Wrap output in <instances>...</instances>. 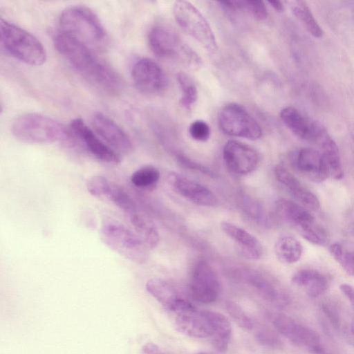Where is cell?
Segmentation results:
<instances>
[{
	"instance_id": "cell-1",
	"label": "cell",
	"mask_w": 354,
	"mask_h": 354,
	"mask_svg": "<svg viewBox=\"0 0 354 354\" xmlns=\"http://www.w3.org/2000/svg\"><path fill=\"white\" fill-rule=\"evenodd\" d=\"M55 47L84 80L100 91L116 95L123 88L119 74L95 52L60 31L53 37Z\"/></svg>"
},
{
	"instance_id": "cell-2",
	"label": "cell",
	"mask_w": 354,
	"mask_h": 354,
	"mask_svg": "<svg viewBox=\"0 0 354 354\" xmlns=\"http://www.w3.org/2000/svg\"><path fill=\"white\" fill-rule=\"evenodd\" d=\"M60 32L96 52L105 50L109 38L96 14L84 6L65 8L59 18Z\"/></svg>"
},
{
	"instance_id": "cell-3",
	"label": "cell",
	"mask_w": 354,
	"mask_h": 354,
	"mask_svg": "<svg viewBox=\"0 0 354 354\" xmlns=\"http://www.w3.org/2000/svg\"><path fill=\"white\" fill-rule=\"evenodd\" d=\"M0 43L7 54L26 64L40 66L46 60L45 48L35 36L3 18L0 19Z\"/></svg>"
},
{
	"instance_id": "cell-4",
	"label": "cell",
	"mask_w": 354,
	"mask_h": 354,
	"mask_svg": "<svg viewBox=\"0 0 354 354\" xmlns=\"http://www.w3.org/2000/svg\"><path fill=\"white\" fill-rule=\"evenodd\" d=\"M12 133L18 140L30 144H47L67 139L69 130L58 121L40 113H26L15 119Z\"/></svg>"
},
{
	"instance_id": "cell-5",
	"label": "cell",
	"mask_w": 354,
	"mask_h": 354,
	"mask_svg": "<svg viewBox=\"0 0 354 354\" xmlns=\"http://www.w3.org/2000/svg\"><path fill=\"white\" fill-rule=\"evenodd\" d=\"M102 242L124 258L137 263L149 259V248L133 230L116 221H105L100 229Z\"/></svg>"
},
{
	"instance_id": "cell-6",
	"label": "cell",
	"mask_w": 354,
	"mask_h": 354,
	"mask_svg": "<svg viewBox=\"0 0 354 354\" xmlns=\"http://www.w3.org/2000/svg\"><path fill=\"white\" fill-rule=\"evenodd\" d=\"M151 51L158 57L180 63L192 70H198L202 65L198 55L175 33L162 26H155L148 35Z\"/></svg>"
},
{
	"instance_id": "cell-7",
	"label": "cell",
	"mask_w": 354,
	"mask_h": 354,
	"mask_svg": "<svg viewBox=\"0 0 354 354\" xmlns=\"http://www.w3.org/2000/svg\"><path fill=\"white\" fill-rule=\"evenodd\" d=\"M269 318L276 330L295 346L313 354H333L311 328L281 313H271Z\"/></svg>"
},
{
	"instance_id": "cell-8",
	"label": "cell",
	"mask_w": 354,
	"mask_h": 354,
	"mask_svg": "<svg viewBox=\"0 0 354 354\" xmlns=\"http://www.w3.org/2000/svg\"><path fill=\"white\" fill-rule=\"evenodd\" d=\"M174 18L181 28L210 53L216 50V38L209 23L202 13L187 1L174 4Z\"/></svg>"
},
{
	"instance_id": "cell-9",
	"label": "cell",
	"mask_w": 354,
	"mask_h": 354,
	"mask_svg": "<svg viewBox=\"0 0 354 354\" xmlns=\"http://www.w3.org/2000/svg\"><path fill=\"white\" fill-rule=\"evenodd\" d=\"M178 331L194 338H210L214 334L212 310H198L183 299L171 312Z\"/></svg>"
},
{
	"instance_id": "cell-10",
	"label": "cell",
	"mask_w": 354,
	"mask_h": 354,
	"mask_svg": "<svg viewBox=\"0 0 354 354\" xmlns=\"http://www.w3.org/2000/svg\"><path fill=\"white\" fill-rule=\"evenodd\" d=\"M218 125L226 134L255 140L262 134L257 121L241 105L231 103L223 106L218 115Z\"/></svg>"
},
{
	"instance_id": "cell-11",
	"label": "cell",
	"mask_w": 354,
	"mask_h": 354,
	"mask_svg": "<svg viewBox=\"0 0 354 354\" xmlns=\"http://www.w3.org/2000/svg\"><path fill=\"white\" fill-rule=\"evenodd\" d=\"M69 132L82 148L95 159L109 165L120 163V155L106 145L82 119H73L69 124Z\"/></svg>"
},
{
	"instance_id": "cell-12",
	"label": "cell",
	"mask_w": 354,
	"mask_h": 354,
	"mask_svg": "<svg viewBox=\"0 0 354 354\" xmlns=\"http://www.w3.org/2000/svg\"><path fill=\"white\" fill-rule=\"evenodd\" d=\"M86 188L92 196L111 202L127 216L139 208L129 192L103 176H91L87 180Z\"/></svg>"
},
{
	"instance_id": "cell-13",
	"label": "cell",
	"mask_w": 354,
	"mask_h": 354,
	"mask_svg": "<svg viewBox=\"0 0 354 354\" xmlns=\"http://www.w3.org/2000/svg\"><path fill=\"white\" fill-rule=\"evenodd\" d=\"M189 287L192 297L200 303L209 304L217 299L220 283L216 273L208 262L201 260L196 263Z\"/></svg>"
},
{
	"instance_id": "cell-14",
	"label": "cell",
	"mask_w": 354,
	"mask_h": 354,
	"mask_svg": "<svg viewBox=\"0 0 354 354\" xmlns=\"http://www.w3.org/2000/svg\"><path fill=\"white\" fill-rule=\"evenodd\" d=\"M131 73L136 86L144 93H159L167 87V79L164 71L151 59H138L133 64Z\"/></svg>"
},
{
	"instance_id": "cell-15",
	"label": "cell",
	"mask_w": 354,
	"mask_h": 354,
	"mask_svg": "<svg viewBox=\"0 0 354 354\" xmlns=\"http://www.w3.org/2000/svg\"><path fill=\"white\" fill-rule=\"evenodd\" d=\"M91 124L97 135L120 155L129 153L133 149L130 137L115 121L102 113H95Z\"/></svg>"
},
{
	"instance_id": "cell-16",
	"label": "cell",
	"mask_w": 354,
	"mask_h": 354,
	"mask_svg": "<svg viewBox=\"0 0 354 354\" xmlns=\"http://www.w3.org/2000/svg\"><path fill=\"white\" fill-rule=\"evenodd\" d=\"M167 180L178 194L190 202L204 207H215L216 196L205 186L176 171H169Z\"/></svg>"
},
{
	"instance_id": "cell-17",
	"label": "cell",
	"mask_w": 354,
	"mask_h": 354,
	"mask_svg": "<svg viewBox=\"0 0 354 354\" xmlns=\"http://www.w3.org/2000/svg\"><path fill=\"white\" fill-rule=\"evenodd\" d=\"M223 157L230 171L237 175H246L252 172L259 162L257 151L236 140H229L225 143Z\"/></svg>"
},
{
	"instance_id": "cell-18",
	"label": "cell",
	"mask_w": 354,
	"mask_h": 354,
	"mask_svg": "<svg viewBox=\"0 0 354 354\" xmlns=\"http://www.w3.org/2000/svg\"><path fill=\"white\" fill-rule=\"evenodd\" d=\"M241 278L269 303L280 308L289 304L290 298L286 291L269 277L246 270L241 273Z\"/></svg>"
},
{
	"instance_id": "cell-19",
	"label": "cell",
	"mask_w": 354,
	"mask_h": 354,
	"mask_svg": "<svg viewBox=\"0 0 354 354\" xmlns=\"http://www.w3.org/2000/svg\"><path fill=\"white\" fill-rule=\"evenodd\" d=\"M295 167L305 177L314 183H322L328 176L321 152L312 148H302L292 155Z\"/></svg>"
},
{
	"instance_id": "cell-20",
	"label": "cell",
	"mask_w": 354,
	"mask_h": 354,
	"mask_svg": "<svg viewBox=\"0 0 354 354\" xmlns=\"http://www.w3.org/2000/svg\"><path fill=\"white\" fill-rule=\"evenodd\" d=\"M280 118L293 134L304 140L317 142L324 129L320 124L305 118L292 106L283 108L280 112Z\"/></svg>"
},
{
	"instance_id": "cell-21",
	"label": "cell",
	"mask_w": 354,
	"mask_h": 354,
	"mask_svg": "<svg viewBox=\"0 0 354 354\" xmlns=\"http://www.w3.org/2000/svg\"><path fill=\"white\" fill-rule=\"evenodd\" d=\"M220 227L227 236L238 244L241 254L244 257L250 259H259L262 257L263 246L254 235L245 229L227 221L221 222Z\"/></svg>"
},
{
	"instance_id": "cell-22",
	"label": "cell",
	"mask_w": 354,
	"mask_h": 354,
	"mask_svg": "<svg viewBox=\"0 0 354 354\" xmlns=\"http://www.w3.org/2000/svg\"><path fill=\"white\" fill-rule=\"evenodd\" d=\"M317 142L320 145L321 153L324 160L328 178L341 180L344 176L338 147L324 129Z\"/></svg>"
},
{
	"instance_id": "cell-23",
	"label": "cell",
	"mask_w": 354,
	"mask_h": 354,
	"mask_svg": "<svg viewBox=\"0 0 354 354\" xmlns=\"http://www.w3.org/2000/svg\"><path fill=\"white\" fill-rule=\"evenodd\" d=\"M292 282L303 288L312 298L323 294L328 286L326 277L313 269H303L297 272L292 277Z\"/></svg>"
},
{
	"instance_id": "cell-24",
	"label": "cell",
	"mask_w": 354,
	"mask_h": 354,
	"mask_svg": "<svg viewBox=\"0 0 354 354\" xmlns=\"http://www.w3.org/2000/svg\"><path fill=\"white\" fill-rule=\"evenodd\" d=\"M134 232L149 249L155 248L159 242V233L152 220L140 207L129 216Z\"/></svg>"
},
{
	"instance_id": "cell-25",
	"label": "cell",
	"mask_w": 354,
	"mask_h": 354,
	"mask_svg": "<svg viewBox=\"0 0 354 354\" xmlns=\"http://www.w3.org/2000/svg\"><path fill=\"white\" fill-rule=\"evenodd\" d=\"M147 292L170 313L183 299L171 285L165 279L153 278L146 283Z\"/></svg>"
},
{
	"instance_id": "cell-26",
	"label": "cell",
	"mask_w": 354,
	"mask_h": 354,
	"mask_svg": "<svg viewBox=\"0 0 354 354\" xmlns=\"http://www.w3.org/2000/svg\"><path fill=\"white\" fill-rule=\"evenodd\" d=\"M276 207L278 212L294 225L297 230L315 223L310 212L296 202L279 199L276 203Z\"/></svg>"
},
{
	"instance_id": "cell-27",
	"label": "cell",
	"mask_w": 354,
	"mask_h": 354,
	"mask_svg": "<svg viewBox=\"0 0 354 354\" xmlns=\"http://www.w3.org/2000/svg\"><path fill=\"white\" fill-rule=\"evenodd\" d=\"M277 259L284 263H294L301 257L303 248L301 243L294 236L284 235L280 236L274 247Z\"/></svg>"
},
{
	"instance_id": "cell-28",
	"label": "cell",
	"mask_w": 354,
	"mask_h": 354,
	"mask_svg": "<svg viewBox=\"0 0 354 354\" xmlns=\"http://www.w3.org/2000/svg\"><path fill=\"white\" fill-rule=\"evenodd\" d=\"M214 323V334L211 337V342L214 347L219 352H225L229 346L232 328L228 319L221 313L212 311Z\"/></svg>"
},
{
	"instance_id": "cell-29",
	"label": "cell",
	"mask_w": 354,
	"mask_h": 354,
	"mask_svg": "<svg viewBox=\"0 0 354 354\" xmlns=\"http://www.w3.org/2000/svg\"><path fill=\"white\" fill-rule=\"evenodd\" d=\"M291 9L295 17L305 25L313 36L317 38L323 36V30L315 19L306 2L302 1H293L292 2Z\"/></svg>"
},
{
	"instance_id": "cell-30",
	"label": "cell",
	"mask_w": 354,
	"mask_h": 354,
	"mask_svg": "<svg viewBox=\"0 0 354 354\" xmlns=\"http://www.w3.org/2000/svg\"><path fill=\"white\" fill-rule=\"evenodd\" d=\"M160 177L159 170L153 165H145L136 170L131 176V183L139 189H153Z\"/></svg>"
},
{
	"instance_id": "cell-31",
	"label": "cell",
	"mask_w": 354,
	"mask_h": 354,
	"mask_svg": "<svg viewBox=\"0 0 354 354\" xmlns=\"http://www.w3.org/2000/svg\"><path fill=\"white\" fill-rule=\"evenodd\" d=\"M219 3L225 8L230 10L237 9L245 10L258 20H264L268 16L266 7L261 1H220Z\"/></svg>"
},
{
	"instance_id": "cell-32",
	"label": "cell",
	"mask_w": 354,
	"mask_h": 354,
	"mask_svg": "<svg viewBox=\"0 0 354 354\" xmlns=\"http://www.w3.org/2000/svg\"><path fill=\"white\" fill-rule=\"evenodd\" d=\"M177 80L182 91L180 100L181 105L187 109L192 108L197 100V88L190 77L184 73L177 75Z\"/></svg>"
},
{
	"instance_id": "cell-33",
	"label": "cell",
	"mask_w": 354,
	"mask_h": 354,
	"mask_svg": "<svg viewBox=\"0 0 354 354\" xmlns=\"http://www.w3.org/2000/svg\"><path fill=\"white\" fill-rule=\"evenodd\" d=\"M299 205L308 211L317 212L320 209L317 197L309 189L299 184L288 191Z\"/></svg>"
},
{
	"instance_id": "cell-34",
	"label": "cell",
	"mask_w": 354,
	"mask_h": 354,
	"mask_svg": "<svg viewBox=\"0 0 354 354\" xmlns=\"http://www.w3.org/2000/svg\"><path fill=\"white\" fill-rule=\"evenodd\" d=\"M241 203L242 208L250 218L261 225L268 224L267 214L259 203L246 196L242 197Z\"/></svg>"
},
{
	"instance_id": "cell-35",
	"label": "cell",
	"mask_w": 354,
	"mask_h": 354,
	"mask_svg": "<svg viewBox=\"0 0 354 354\" xmlns=\"http://www.w3.org/2000/svg\"><path fill=\"white\" fill-rule=\"evenodd\" d=\"M226 309L230 317L241 328L246 330L252 329V319L238 304L229 301L226 304Z\"/></svg>"
},
{
	"instance_id": "cell-36",
	"label": "cell",
	"mask_w": 354,
	"mask_h": 354,
	"mask_svg": "<svg viewBox=\"0 0 354 354\" xmlns=\"http://www.w3.org/2000/svg\"><path fill=\"white\" fill-rule=\"evenodd\" d=\"M301 236L315 245H323L326 242L324 231L315 223L298 230Z\"/></svg>"
},
{
	"instance_id": "cell-37",
	"label": "cell",
	"mask_w": 354,
	"mask_h": 354,
	"mask_svg": "<svg viewBox=\"0 0 354 354\" xmlns=\"http://www.w3.org/2000/svg\"><path fill=\"white\" fill-rule=\"evenodd\" d=\"M189 132L193 139L200 142L207 141L211 134L207 123L201 120H195L190 124Z\"/></svg>"
},
{
	"instance_id": "cell-38",
	"label": "cell",
	"mask_w": 354,
	"mask_h": 354,
	"mask_svg": "<svg viewBox=\"0 0 354 354\" xmlns=\"http://www.w3.org/2000/svg\"><path fill=\"white\" fill-rule=\"evenodd\" d=\"M255 337L257 341L264 346L277 347L280 344V339L277 335L266 327H262L258 330Z\"/></svg>"
},
{
	"instance_id": "cell-39",
	"label": "cell",
	"mask_w": 354,
	"mask_h": 354,
	"mask_svg": "<svg viewBox=\"0 0 354 354\" xmlns=\"http://www.w3.org/2000/svg\"><path fill=\"white\" fill-rule=\"evenodd\" d=\"M337 261L348 274L354 277V251L345 252L344 250Z\"/></svg>"
},
{
	"instance_id": "cell-40",
	"label": "cell",
	"mask_w": 354,
	"mask_h": 354,
	"mask_svg": "<svg viewBox=\"0 0 354 354\" xmlns=\"http://www.w3.org/2000/svg\"><path fill=\"white\" fill-rule=\"evenodd\" d=\"M178 159H179V161L181 162V164H183L185 167H189L190 169L198 170V171H201L202 173H204V174H206L208 175H212V174L210 170H209L204 166H203L198 163H196V162L192 161V160L187 158L186 157L180 156L178 158Z\"/></svg>"
},
{
	"instance_id": "cell-41",
	"label": "cell",
	"mask_w": 354,
	"mask_h": 354,
	"mask_svg": "<svg viewBox=\"0 0 354 354\" xmlns=\"http://www.w3.org/2000/svg\"><path fill=\"white\" fill-rule=\"evenodd\" d=\"M141 354H166L158 346L153 343L145 344L141 349Z\"/></svg>"
},
{
	"instance_id": "cell-42",
	"label": "cell",
	"mask_w": 354,
	"mask_h": 354,
	"mask_svg": "<svg viewBox=\"0 0 354 354\" xmlns=\"http://www.w3.org/2000/svg\"><path fill=\"white\" fill-rule=\"evenodd\" d=\"M339 288L354 306V287L347 283H342L340 285Z\"/></svg>"
},
{
	"instance_id": "cell-43",
	"label": "cell",
	"mask_w": 354,
	"mask_h": 354,
	"mask_svg": "<svg viewBox=\"0 0 354 354\" xmlns=\"http://www.w3.org/2000/svg\"><path fill=\"white\" fill-rule=\"evenodd\" d=\"M268 3L277 12H282L283 10V6L281 1H270Z\"/></svg>"
},
{
	"instance_id": "cell-44",
	"label": "cell",
	"mask_w": 354,
	"mask_h": 354,
	"mask_svg": "<svg viewBox=\"0 0 354 354\" xmlns=\"http://www.w3.org/2000/svg\"><path fill=\"white\" fill-rule=\"evenodd\" d=\"M350 332L352 336L354 338V321L352 322L351 326H350Z\"/></svg>"
},
{
	"instance_id": "cell-45",
	"label": "cell",
	"mask_w": 354,
	"mask_h": 354,
	"mask_svg": "<svg viewBox=\"0 0 354 354\" xmlns=\"http://www.w3.org/2000/svg\"><path fill=\"white\" fill-rule=\"evenodd\" d=\"M198 354H207V353H198Z\"/></svg>"
}]
</instances>
